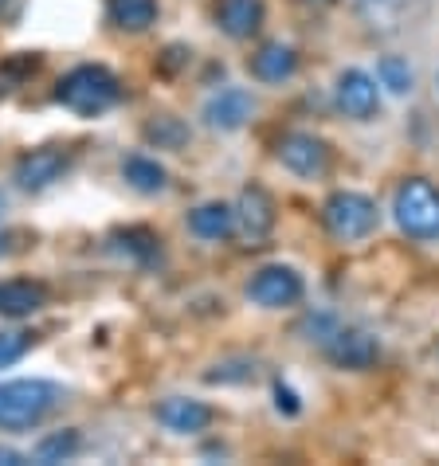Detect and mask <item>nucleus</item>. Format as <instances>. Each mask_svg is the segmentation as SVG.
Listing matches in <instances>:
<instances>
[{"label":"nucleus","mask_w":439,"mask_h":466,"mask_svg":"<svg viewBox=\"0 0 439 466\" xmlns=\"http://www.w3.org/2000/svg\"><path fill=\"white\" fill-rule=\"evenodd\" d=\"M216 420V411L209 404H200V400H189V396H169L158 404V423L169 427L177 435H200L209 431Z\"/></svg>","instance_id":"f8f14e48"},{"label":"nucleus","mask_w":439,"mask_h":466,"mask_svg":"<svg viewBox=\"0 0 439 466\" xmlns=\"http://www.w3.org/2000/svg\"><path fill=\"white\" fill-rule=\"evenodd\" d=\"M110 243H114V251H118V255L134 258V263H141V267H149L153 258L161 255V239L153 236L149 228H126V231H114Z\"/></svg>","instance_id":"a211bd4d"},{"label":"nucleus","mask_w":439,"mask_h":466,"mask_svg":"<svg viewBox=\"0 0 439 466\" xmlns=\"http://www.w3.org/2000/svg\"><path fill=\"white\" fill-rule=\"evenodd\" d=\"M0 216H5V197H0Z\"/></svg>","instance_id":"c85d7f7f"},{"label":"nucleus","mask_w":439,"mask_h":466,"mask_svg":"<svg viewBox=\"0 0 439 466\" xmlns=\"http://www.w3.org/2000/svg\"><path fill=\"white\" fill-rule=\"evenodd\" d=\"M20 8H24V0H0V24H12L20 16Z\"/></svg>","instance_id":"a878e982"},{"label":"nucleus","mask_w":439,"mask_h":466,"mask_svg":"<svg viewBox=\"0 0 439 466\" xmlns=\"http://www.w3.org/2000/svg\"><path fill=\"white\" fill-rule=\"evenodd\" d=\"M393 216L404 236L439 239V188L420 177H408L393 197Z\"/></svg>","instance_id":"7ed1b4c3"},{"label":"nucleus","mask_w":439,"mask_h":466,"mask_svg":"<svg viewBox=\"0 0 439 466\" xmlns=\"http://www.w3.org/2000/svg\"><path fill=\"white\" fill-rule=\"evenodd\" d=\"M212 16L220 24V32L231 35V40H251L255 32L263 28V0H216Z\"/></svg>","instance_id":"ddd939ff"},{"label":"nucleus","mask_w":439,"mask_h":466,"mask_svg":"<svg viewBox=\"0 0 439 466\" xmlns=\"http://www.w3.org/2000/svg\"><path fill=\"white\" fill-rule=\"evenodd\" d=\"M56 102L63 110H71L75 118H102L122 102V83L102 63H83V67H71L59 79Z\"/></svg>","instance_id":"f257e3e1"},{"label":"nucleus","mask_w":439,"mask_h":466,"mask_svg":"<svg viewBox=\"0 0 439 466\" xmlns=\"http://www.w3.org/2000/svg\"><path fill=\"white\" fill-rule=\"evenodd\" d=\"M0 251H5V236H0Z\"/></svg>","instance_id":"c756f323"},{"label":"nucleus","mask_w":439,"mask_h":466,"mask_svg":"<svg viewBox=\"0 0 439 466\" xmlns=\"http://www.w3.org/2000/svg\"><path fill=\"white\" fill-rule=\"evenodd\" d=\"M146 141H153L158 149H180L189 141V126L173 118V114H161V118H153L146 126Z\"/></svg>","instance_id":"412c9836"},{"label":"nucleus","mask_w":439,"mask_h":466,"mask_svg":"<svg viewBox=\"0 0 439 466\" xmlns=\"http://www.w3.org/2000/svg\"><path fill=\"white\" fill-rule=\"evenodd\" d=\"M381 106V95H377V83L369 79L365 71H342L338 75V110L345 114V118H353V122H369L373 114H377Z\"/></svg>","instance_id":"1a4fd4ad"},{"label":"nucleus","mask_w":439,"mask_h":466,"mask_svg":"<svg viewBox=\"0 0 439 466\" xmlns=\"http://www.w3.org/2000/svg\"><path fill=\"white\" fill-rule=\"evenodd\" d=\"M47 306V287L32 279H12L0 287V314L5 318H28Z\"/></svg>","instance_id":"2eb2a0df"},{"label":"nucleus","mask_w":439,"mask_h":466,"mask_svg":"<svg viewBox=\"0 0 439 466\" xmlns=\"http://www.w3.org/2000/svg\"><path fill=\"white\" fill-rule=\"evenodd\" d=\"M63 173H67V153L56 149V146H44V149L24 153L16 161V169H12V180H16L24 192H44V188L56 185Z\"/></svg>","instance_id":"0eeeda50"},{"label":"nucleus","mask_w":439,"mask_h":466,"mask_svg":"<svg viewBox=\"0 0 439 466\" xmlns=\"http://www.w3.org/2000/svg\"><path fill=\"white\" fill-rule=\"evenodd\" d=\"M189 231L197 239H209V243H220V239H228L231 231H236V212L228 208V204H200V208H192L189 216Z\"/></svg>","instance_id":"dca6fc26"},{"label":"nucleus","mask_w":439,"mask_h":466,"mask_svg":"<svg viewBox=\"0 0 439 466\" xmlns=\"http://www.w3.org/2000/svg\"><path fill=\"white\" fill-rule=\"evenodd\" d=\"M236 228L243 231V239H248V243H263L271 236V228H275V200H271L267 188H260V185L243 188L240 212H236Z\"/></svg>","instance_id":"9b49d317"},{"label":"nucleus","mask_w":439,"mask_h":466,"mask_svg":"<svg viewBox=\"0 0 439 466\" xmlns=\"http://www.w3.org/2000/svg\"><path fill=\"white\" fill-rule=\"evenodd\" d=\"M20 462H28V455H20V451H12V447H0V466H20Z\"/></svg>","instance_id":"bb28decb"},{"label":"nucleus","mask_w":439,"mask_h":466,"mask_svg":"<svg viewBox=\"0 0 439 466\" xmlns=\"http://www.w3.org/2000/svg\"><path fill=\"white\" fill-rule=\"evenodd\" d=\"M107 20L122 32H146L158 24V0H107Z\"/></svg>","instance_id":"f3484780"},{"label":"nucleus","mask_w":439,"mask_h":466,"mask_svg":"<svg viewBox=\"0 0 439 466\" xmlns=\"http://www.w3.org/2000/svg\"><path fill=\"white\" fill-rule=\"evenodd\" d=\"M63 404V388L51 380H8L0 384V431H24L44 423Z\"/></svg>","instance_id":"f03ea898"},{"label":"nucleus","mask_w":439,"mask_h":466,"mask_svg":"<svg viewBox=\"0 0 439 466\" xmlns=\"http://www.w3.org/2000/svg\"><path fill=\"white\" fill-rule=\"evenodd\" d=\"M189 56H192V51H189V47H180V44L165 47V56H161V63H158V71H161V75H173V71L185 67Z\"/></svg>","instance_id":"b1692460"},{"label":"nucleus","mask_w":439,"mask_h":466,"mask_svg":"<svg viewBox=\"0 0 439 466\" xmlns=\"http://www.w3.org/2000/svg\"><path fill=\"white\" fill-rule=\"evenodd\" d=\"M279 161H282V169H291L294 177L314 180L330 169V146L314 134H299V129H294V134L279 137Z\"/></svg>","instance_id":"423d86ee"},{"label":"nucleus","mask_w":439,"mask_h":466,"mask_svg":"<svg viewBox=\"0 0 439 466\" xmlns=\"http://www.w3.org/2000/svg\"><path fill=\"white\" fill-rule=\"evenodd\" d=\"M302 275L294 267H263V270H255L251 282H248V298L255 306H263V309H282V306H294V302H302Z\"/></svg>","instance_id":"39448f33"},{"label":"nucleus","mask_w":439,"mask_h":466,"mask_svg":"<svg viewBox=\"0 0 439 466\" xmlns=\"http://www.w3.org/2000/svg\"><path fill=\"white\" fill-rule=\"evenodd\" d=\"M326 357H330L338 369L361 372V369H373V365H377L381 345H377V338H369L365 329H333L330 338H326Z\"/></svg>","instance_id":"6e6552de"},{"label":"nucleus","mask_w":439,"mask_h":466,"mask_svg":"<svg viewBox=\"0 0 439 466\" xmlns=\"http://www.w3.org/2000/svg\"><path fill=\"white\" fill-rule=\"evenodd\" d=\"M377 79H381V86H389L393 95H408L412 90V67L400 56H384L377 63Z\"/></svg>","instance_id":"4be33fe9"},{"label":"nucleus","mask_w":439,"mask_h":466,"mask_svg":"<svg viewBox=\"0 0 439 466\" xmlns=\"http://www.w3.org/2000/svg\"><path fill=\"white\" fill-rule=\"evenodd\" d=\"M122 177L126 185L138 188V192H161L165 188V165H158L153 157H146V153H134V157L122 161Z\"/></svg>","instance_id":"6ab92c4d"},{"label":"nucleus","mask_w":439,"mask_h":466,"mask_svg":"<svg viewBox=\"0 0 439 466\" xmlns=\"http://www.w3.org/2000/svg\"><path fill=\"white\" fill-rule=\"evenodd\" d=\"M251 114H255V98L243 86H224L220 95H212L209 102H204V122H209L212 129H224V134L248 126Z\"/></svg>","instance_id":"9d476101"},{"label":"nucleus","mask_w":439,"mask_h":466,"mask_svg":"<svg viewBox=\"0 0 439 466\" xmlns=\"http://www.w3.org/2000/svg\"><path fill=\"white\" fill-rule=\"evenodd\" d=\"M79 447H83V439L79 431H56V435H47L40 439V447H36V462H67L79 455Z\"/></svg>","instance_id":"aec40b11"},{"label":"nucleus","mask_w":439,"mask_h":466,"mask_svg":"<svg viewBox=\"0 0 439 466\" xmlns=\"http://www.w3.org/2000/svg\"><path fill=\"white\" fill-rule=\"evenodd\" d=\"M251 75L260 83H287L294 71H299V56H294V47L291 44H282V40H275V44H263L260 51L251 56Z\"/></svg>","instance_id":"4468645a"},{"label":"nucleus","mask_w":439,"mask_h":466,"mask_svg":"<svg viewBox=\"0 0 439 466\" xmlns=\"http://www.w3.org/2000/svg\"><path fill=\"white\" fill-rule=\"evenodd\" d=\"M275 408L287 411V416H299V396H294L287 384H275Z\"/></svg>","instance_id":"393cba45"},{"label":"nucleus","mask_w":439,"mask_h":466,"mask_svg":"<svg viewBox=\"0 0 439 466\" xmlns=\"http://www.w3.org/2000/svg\"><path fill=\"white\" fill-rule=\"evenodd\" d=\"M32 333H24V329H0V369H8V365H16V360L32 349Z\"/></svg>","instance_id":"5701e85b"},{"label":"nucleus","mask_w":439,"mask_h":466,"mask_svg":"<svg viewBox=\"0 0 439 466\" xmlns=\"http://www.w3.org/2000/svg\"><path fill=\"white\" fill-rule=\"evenodd\" d=\"M322 224L333 239L342 243H357L373 236L377 228V204H373L365 192H333V197L322 204Z\"/></svg>","instance_id":"20e7f679"},{"label":"nucleus","mask_w":439,"mask_h":466,"mask_svg":"<svg viewBox=\"0 0 439 466\" xmlns=\"http://www.w3.org/2000/svg\"><path fill=\"white\" fill-rule=\"evenodd\" d=\"M310 5H333V0H310Z\"/></svg>","instance_id":"cd10ccee"}]
</instances>
